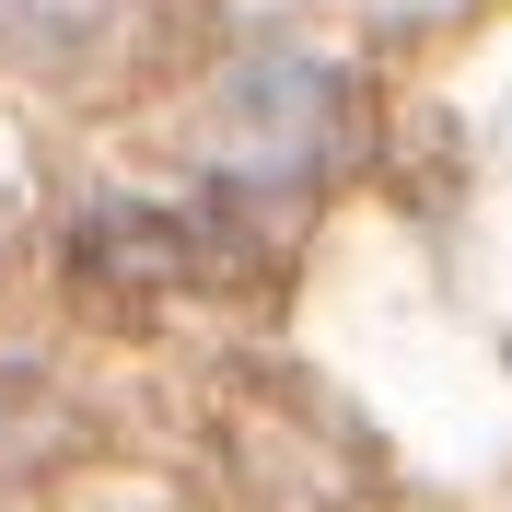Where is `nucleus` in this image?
Listing matches in <instances>:
<instances>
[{"instance_id":"1","label":"nucleus","mask_w":512,"mask_h":512,"mask_svg":"<svg viewBox=\"0 0 512 512\" xmlns=\"http://www.w3.org/2000/svg\"><path fill=\"white\" fill-rule=\"evenodd\" d=\"M350 152V82L303 47H245L187 128V163L233 198H303Z\"/></svg>"},{"instance_id":"2","label":"nucleus","mask_w":512,"mask_h":512,"mask_svg":"<svg viewBox=\"0 0 512 512\" xmlns=\"http://www.w3.org/2000/svg\"><path fill=\"white\" fill-rule=\"evenodd\" d=\"M175 0H0V70L24 82H105L117 59H140Z\"/></svg>"}]
</instances>
